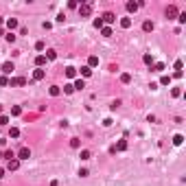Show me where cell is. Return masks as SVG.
Segmentation results:
<instances>
[{"instance_id": "836d02e7", "label": "cell", "mask_w": 186, "mask_h": 186, "mask_svg": "<svg viewBox=\"0 0 186 186\" xmlns=\"http://www.w3.org/2000/svg\"><path fill=\"white\" fill-rule=\"evenodd\" d=\"M81 160H90V151H88V149H83V151H81Z\"/></svg>"}, {"instance_id": "9a60e30c", "label": "cell", "mask_w": 186, "mask_h": 186, "mask_svg": "<svg viewBox=\"0 0 186 186\" xmlns=\"http://www.w3.org/2000/svg\"><path fill=\"white\" fill-rule=\"evenodd\" d=\"M94 66H99V57L96 55H92V57L88 59V68H94Z\"/></svg>"}, {"instance_id": "30bf717a", "label": "cell", "mask_w": 186, "mask_h": 186, "mask_svg": "<svg viewBox=\"0 0 186 186\" xmlns=\"http://www.w3.org/2000/svg\"><path fill=\"white\" fill-rule=\"evenodd\" d=\"M44 64H46V57H44V55H37V57H35V66H37V68H42Z\"/></svg>"}, {"instance_id": "f35d334b", "label": "cell", "mask_w": 186, "mask_h": 186, "mask_svg": "<svg viewBox=\"0 0 186 186\" xmlns=\"http://www.w3.org/2000/svg\"><path fill=\"white\" fill-rule=\"evenodd\" d=\"M171 94H173V96H180L182 92H180V88H173V90H171Z\"/></svg>"}, {"instance_id": "52a82bcc", "label": "cell", "mask_w": 186, "mask_h": 186, "mask_svg": "<svg viewBox=\"0 0 186 186\" xmlns=\"http://www.w3.org/2000/svg\"><path fill=\"white\" fill-rule=\"evenodd\" d=\"M44 77H46V70H44V68H37V70L33 72V79H35V81H42Z\"/></svg>"}, {"instance_id": "f1b7e54d", "label": "cell", "mask_w": 186, "mask_h": 186, "mask_svg": "<svg viewBox=\"0 0 186 186\" xmlns=\"http://www.w3.org/2000/svg\"><path fill=\"white\" fill-rule=\"evenodd\" d=\"M103 26H105V24H103V20H101V18L94 20V29H103Z\"/></svg>"}, {"instance_id": "d6986e66", "label": "cell", "mask_w": 186, "mask_h": 186, "mask_svg": "<svg viewBox=\"0 0 186 186\" xmlns=\"http://www.w3.org/2000/svg\"><path fill=\"white\" fill-rule=\"evenodd\" d=\"M127 11L129 13H136L138 11V2H127Z\"/></svg>"}, {"instance_id": "5b68a950", "label": "cell", "mask_w": 186, "mask_h": 186, "mask_svg": "<svg viewBox=\"0 0 186 186\" xmlns=\"http://www.w3.org/2000/svg\"><path fill=\"white\" fill-rule=\"evenodd\" d=\"M9 85H11V88H15V85H26V79H22V77H13V79H9Z\"/></svg>"}, {"instance_id": "7c38bea8", "label": "cell", "mask_w": 186, "mask_h": 186, "mask_svg": "<svg viewBox=\"0 0 186 186\" xmlns=\"http://www.w3.org/2000/svg\"><path fill=\"white\" fill-rule=\"evenodd\" d=\"M7 26H9V31L18 29V20H15V18H9V20H7Z\"/></svg>"}, {"instance_id": "603a6c76", "label": "cell", "mask_w": 186, "mask_h": 186, "mask_svg": "<svg viewBox=\"0 0 186 186\" xmlns=\"http://www.w3.org/2000/svg\"><path fill=\"white\" fill-rule=\"evenodd\" d=\"M121 81H123V83H129V81H132V74H129V72H123L121 74Z\"/></svg>"}, {"instance_id": "1f68e13d", "label": "cell", "mask_w": 186, "mask_h": 186, "mask_svg": "<svg viewBox=\"0 0 186 186\" xmlns=\"http://www.w3.org/2000/svg\"><path fill=\"white\" fill-rule=\"evenodd\" d=\"M7 123H9V116H5V114H0V127H2V125H7Z\"/></svg>"}, {"instance_id": "3957f363", "label": "cell", "mask_w": 186, "mask_h": 186, "mask_svg": "<svg viewBox=\"0 0 186 186\" xmlns=\"http://www.w3.org/2000/svg\"><path fill=\"white\" fill-rule=\"evenodd\" d=\"M18 169H20V160L18 158H13V160L7 162V171H18Z\"/></svg>"}, {"instance_id": "5bb4252c", "label": "cell", "mask_w": 186, "mask_h": 186, "mask_svg": "<svg viewBox=\"0 0 186 186\" xmlns=\"http://www.w3.org/2000/svg\"><path fill=\"white\" fill-rule=\"evenodd\" d=\"M44 57L48 59V61H53V59H57V53H55L53 48H48V50H46V55H44Z\"/></svg>"}, {"instance_id": "d590c367", "label": "cell", "mask_w": 186, "mask_h": 186, "mask_svg": "<svg viewBox=\"0 0 186 186\" xmlns=\"http://www.w3.org/2000/svg\"><path fill=\"white\" fill-rule=\"evenodd\" d=\"M0 85H9V77H5V74H2V77H0Z\"/></svg>"}, {"instance_id": "277c9868", "label": "cell", "mask_w": 186, "mask_h": 186, "mask_svg": "<svg viewBox=\"0 0 186 186\" xmlns=\"http://www.w3.org/2000/svg\"><path fill=\"white\" fill-rule=\"evenodd\" d=\"M0 72H5V77L11 74V72H13V64H11V61H5V64L0 66Z\"/></svg>"}, {"instance_id": "44dd1931", "label": "cell", "mask_w": 186, "mask_h": 186, "mask_svg": "<svg viewBox=\"0 0 186 186\" xmlns=\"http://www.w3.org/2000/svg\"><path fill=\"white\" fill-rule=\"evenodd\" d=\"M20 114H22V107H20V105H13V107H11V116H20Z\"/></svg>"}, {"instance_id": "2e32d148", "label": "cell", "mask_w": 186, "mask_h": 186, "mask_svg": "<svg viewBox=\"0 0 186 186\" xmlns=\"http://www.w3.org/2000/svg\"><path fill=\"white\" fill-rule=\"evenodd\" d=\"M72 88H74V90H81V88H85V81H83V79H77V81L72 83Z\"/></svg>"}, {"instance_id": "484cf974", "label": "cell", "mask_w": 186, "mask_h": 186, "mask_svg": "<svg viewBox=\"0 0 186 186\" xmlns=\"http://www.w3.org/2000/svg\"><path fill=\"white\" fill-rule=\"evenodd\" d=\"M72 92H74L72 83H66V85H64V94H72Z\"/></svg>"}, {"instance_id": "e575fe53", "label": "cell", "mask_w": 186, "mask_h": 186, "mask_svg": "<svg viewBox=\"0 0 186 186\" xmlns=\"http://www.w3.org/2000/svg\"><path fill=\"white\" fill-rule=\"evenodd\" d=\"M177 20H180V24H186V13H177Z\"/></svg>"}, {"instance_id": "cb8c5ba5", "label": "cell", "mask_w": 186, "mask_h": 186, "mask_svg": "<svg viewBox=\"0 0 186 186\" xmlns=\"http://www.w3.org/2000/svg\"><path fill=\"white\" fill-rule=\"evenodd\" d=\"M142 61H145V64H147V66H153V57H151V55H145V57H142Z\"/></svg>"}, {"instance_id": "ac0fdd59", "label": "cell", "mask_w": 186, "mask_h": 186, "mask_svg": "<svg viewBox=\"0 0 186 186\" xmlns=\"http://www.w3.org/2000/svg\"><path fill=\"white\" fill-rule=\"evenodd\" d=\"M0 158H7V160H13V158H15V153H13V151L9 149V151H2V153H0Z\"/></svg>"}, {"instance_id": "4316f807", "label": "cell", "mask_w": 186, "mask_h": 186, "mask_svg": "<svg viewBox=\"0 0 186 186\" xmlns=\"http://www.w3.org/2000/svg\"><path fill=\"white\" fill-rule=\"evenodd\" d=\"M171 83V77H169V74H164V77L160 79V85H169Z\"/></svg>"}, {"instance_id": "83f0119b", "label": "cell", "mask_w": 186, "mask_h": 186, "mask_svg": "<svg viewBox=\"0 0 186 186\" xmlns=\"http://www.w3.org/2000/svg\"><path fill=\"white\" fill-rule=\"evenodd\" d=\"M182 142H184V136H182V134H177V136L173 138V145H182Z\"/></svg>"}, {"instance_id": "e0dca14e", "label": "cell", "mask_w": 186, "mask_h": 186, "mask_svg": "<svg viewBox=\"0 0 186 186\" xmlns=\"http://www.w3.org/2000/svg\"><path fill=\"white\" fill-rule=\"evenodd\" d=\"M48 92H50V96H59V94H61V88H59V85H53Z\"/></svg>"}, {"instance_id": "8992f818", "label": "cell", "mask_w": 186, "mask_h": 186, "mask_svg": "<svg viewBox=\"0 0 186 186\" xmlns=\"http://www.w3.org/2000/svg\"><path fill=\"white\" fill-rule=\"evenodd\" d=\"M103 24H105V22H107V24H112V22H114V20H116V15H114L112 13V11H107V13H103Z\"/></svg>"}, {"instance_id": "d4e9b609", "label": "cell", "mask_w": 186, "mask_h": 186, "mask_svg": "<svg viewBox=\"0 0 186 186\" xmlns=\"http://www.w3.org/2000/svg\"><path fill=\"white\" fill-rule=\"evenodd\" d=\"M90 74H92V68L83 66V68H81V77H90Z\"/></svg>"}, {"instance_id": "ffe728a7", "label": "cell", "mask_w": 186, "mask_h": 186, "mask_svg": "<svg viewBox=\"0 0 186 186\" xmlns=\"http://www.w3.org/2000/svg\"><path fill=\"white\" fill-rule=\"evenodd\" d=\"M121 26H123V29H129V26H132V18H123L121 20Z\"/></svg>"}, {"instance_id": "9c48e42d", "label": "cell", "mask_w": 186, "mask_h": 186, "mask_svg": "<svg viewBox=\"0 0 186 186\" xmlns=\"http://www.w3.org/2000/svg\"><path fill=\"white\" fill-rule=\"evenodd\" d=\"M167 18H177V7H175V5H171V7L167 9Z\"/></svg>"}, {"instance_id": "60d3db41", "label": "cell", "mask_w": 186, "mask_h": 186, "mask_svg": "<svg viewBox=\"0 0 186 186\" xmlns=\"http://www.w3.org/2000/svg\"><path fill=\"white\" fill-rule=\"evenodd\" d=\"M2 22H5V18H0V24H2Z\"/></svg>"}, {"instance_id": "8d00e7d4", "label": "cell", "mask_w": 186, "mask_h": 186, "mask_svg": "<svg viewBox=\"0 0 186 186\" xmlns=\"http://www.w3.org/2000/svg\"><path fill=\"white\" fill-rule=\"evenodd\" d=\"M5 37H7V42H9V44H13V42H15V35H13V33H9V35H5Z\"/></svg>"}, {"instance_id": "4dcf8cb0", "label": "cell", "mask_w": 186, "mask_h": 186, "mask_svg": "<svg viewBox=\"0 0 186 186\" xmlns=\"http://www.w3.org/2000/svg\"><path fill=\"white\" fill-rule=\"evenodd\" d=\"M164 70V64H153V72H162Z\"/></svg>"}, {"instance_id": "f546056e", "label": "cell", "mask_w": 186, "mask_h": 186, "mask_svg": "<svg viewBox=\"0 0 186 186\" xmlns=\"http://www.w3.org/2000/svg\"><path fill=\"white\" fill-rule=\"evenodd\" d=\"M101 33L105 35V37H110V35H112V29H110V26H103V29H101Z\"/></svg>"}, {"instance_id": "d6a6232c", "label": "cell", "mask_w": 186, "mask_h": 186, "mask_svg": "<svg viewBox=\"0 0 186 186\" xmlns=\"http://www.w3.org/2000/svg\"><path fill=\"white\" fill-rule=\"evenodd\" d=\"M79 145H81V142H79V138H72V140H70V147H72V149H77Z\"/></svg>"}, {"instance_id": "7402d4cb", "label": "cell", "mask_w": 186, "mask_h": 186, "mask_svg": "<svg viewBox=\"0 0 186 186\" xmlns=\"http://www.w3.org/2000/svg\"><path fill=\"white\" fill-rule=\"evenodd\" d=\"M18 136H20V129L18 127H11L9 129V138H18Z\"/></svg>"}, {"instance_id": "74e56055", "label": "cell", "mask_w": 186, "mask_h": 186, "mask_svg": "<svg viewBox=\"0 0 186 186\" xmlns=\"http://www.w3.org/2000/svg\"><path fill=\"white\" fill-rule=\"evenodd\" d=\"M173 77H175V79H182V77H184V72H182V70H175V74H173Z\"/></svg>"}, {"instance_id": "ab89813d", "label": "cell", "mask_w": 186, "mask_h": 186, "mask_svg": "<svg viewBox=\"0 0 186 186\" xmlns=\"http://www.w3.org/2000/svg\"><path fill=\"white\" fill-rule=\"evenodd\" d=\"M2 177H5V169H0V180H2Z\"/></svg>"}, {"instance_id": "4fadbf2b", "label": "cell", "mask_w": 186, "mask_h": 186, "mask_svg": "<svg viewBox=\"0 0 186 186\" xmlns=\"http://www.w3.org/2000/svg\"><path fill=\"white\" fill-rule=\"evenodd\" d=\"M66 77H68V79H74V77H77V70H74L72 66H68V68H66Z\"/></svg>"}, {"instance_id": "6da1fadb", "label": "cell", "mask_w": 186, "mask_h": 186, "mask_svg": "<svg viewBox=\"0 0 186 186\" xmlns=\"http://www.w3.org/2000/svg\"><path fill=\"white\" fill-rule=\"evenodd\" d=\"M92 13V5H90V2H85V5H79V15H90Z\"/></svg>"}, {"instance_id": "7a4b0ae2", "label": "cell", "mask_w": 186, "mask_h": 186, "mask_svg": "<svg viewBox=\"0 0 186 186\" xmlns=\"http://www.w3.org/2000/svg\"><path fill=\"white\" fill-rule=\"evenodd\" d=\"M15 158H18V160H29V158H31V151H29V147H22V149L18 151V156H15Z\"/></svg>"}, {"instance_id": "8fae6325", "label": "cell", "mask_w": 186, "mask_h": 186, "mask_svg": "<svg viewBox=\"0 0 186 186\" xmlns=\"http://www.w3.org/2000/svg\"><path fill=\"white\" fill-rule=\"evenodd\" d=\"M142 31H147V33L153 31V22H151V20H145V22H142Z\"/></svg>"}, {"instance_id": "ba28073f", "label": "cell", "mask_w": 186, "mask_h": 186, "mask_svg": "<svg viewBox=\"0 0 186 186\" xmlns=\"http://www.w3.org/2000/svg\"><path fill=\"white\" fill-rule=\"evenodd\" d=\"M125 149H127V140H118L116 147H114L112 151H125Z\"/></svg>"}]
</instances>
